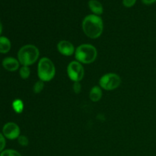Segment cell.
<instances>
[{"label":"cell","instance_id":"obj_1","mask_svg":"<svg viewBox=\"0 0 156 156\" xmlns=\"http://www.w3.org/2000/svg\"><path fill=\"white\" fill-rule=\"evenodd\" d=\"M82 30L88 37L97 39L103 33V20L98 15H87L82 21Z\"/></svg>","mask_w":156,"mask_h":156},{"label":"cell","instance_id":"obj_2","mask_svg":"<svg viewBox=\"0 0 156 156\" xmlns=\"http://www.w3.org/2000/svg\"><path fill=\"white\" fill-rule=\"evenodd\" d=\"M40 51L37 47L32 44H27L20 48L18 52V60L22 66L33 65L37 61Z\"/></svg>","mask_w":156,"mask_h":156},{"label":"cell","instance_id":"obj_3","mask_svg":"<svg viewBox=\"0 0 156 156\" xmlns=\"http://www.w3.org/2000/svg\"><path fill=\"white\" fill-rule=\"evenodd\" d=\"M76 61L83 64H90L94 62L98 56V51L95 47L91 44H81L75 52Z\"/></svg>","mask_w":156,"mask_h":156},{"label":"cell","instance_id":"obj_4","mask_svg":"<svg viewBox=\"0 0 156 156\" xmlns=\"http://www.w3.org/2000/svg\"><path fill=\"white\" fill-rule=\"evenodd\" d=\"M37 75L40 80L44 82H50L56 75V67L50 59L43 57L38 62Z\"/></svg>","mask_w":156,"mask_h":156},{"label":"cell","instance_id":"obj_5","mask_svg":"<svg viewBox=\"0 0 156 156\" xmlns=\"http://www.w3.org/2000/svg\"><path fill=\"white\" fill-rule=\"evenodd\" d=\"M121 84V78L116 73H107L99 80L100 87L106 91H112L118 88Z\"/></svg>","mask_w":156,"mask_h":156},{"label":"cell","instance_id":"obj_6","mask_svg":"<svg viewBox=\"0 0 156 156\" xmlns=\"http://www.w3.org/2000/svg\"><path fill=\"white\" fill-rule=\"evenodd\" d=\"M69 78L74 82H79L85 76V69L82 63L78 61H73L67 66Z\"/></svg>","mask_w":156,"mask_h":156},{"label":"cell","instance_id":"obj_7","mask_svg":"<svg viewBox=\"0 0 156 156\" xmlns=\"http://www.w3.org/2000/svg\"><path fill=\"white\" fill-rule=\"evenodd\" d=\"M2 133L5 138L13 140L20 136L21 130L18 125L13 122L5 123L2 128Z\"/></svg>","mask_w":156,"mask_h":156},{"label":"cell","instance_id":"obj_8","mask_svg":"<svg viewBox=\"0 0 156 156\" xmlns=\"http://www.w3.org/2000/svg\"><path fill=\"white\" fill-rule=\"evenodd\" d=\"M57 50L62 55L70 56L76 52L74 45L68 41H60L57 44Z\"/></svg>","mask_w":156,"mask_h":156},{"label":"cell","instance_id":"obj_9","mask_svg":"<svg viewBox=\"0 0 156 156\" xmlns=\"http://www.w3.org/2000/svg\"><path fill=\"white\" fill-rule=\"evenodd\" d=\"M19 61L13 57H6L2 61V66L9 72L16 71L19 68Z\"/></svg>","mask_w":156,"mask_h":156},{"label":"cell","instance_id":"obj_10","mask_svg":"<svg viewBox=\"0 0 156 156\" xmlns=\"http://www.w3.org/2000/svg\"><path fill=\"white\" fill-rule=\"evenodd\" d=\"M88 6H89L90 10L94 13V15L99 16V15L103 13V5L98 0H90L88 2Z\"/></svg>","mask_w":156,"mask_h":156},{"label":"cell","instance_id":"obj_11","mask_svg":"<svg viewBox=\"0 0 156 156\" xmlns=\"http://www.w3.org/2000/svg\"><path fill=\"white\" fill-rule=\"evenodd\" d=\"M12 44L10 40L4 36H0V53H7L10 51Z\"/></svg>","mask_w":156,"mask_h":156},{"label":"cell","instance_id":"obj_12","mask_svg":"<svg viewBox=\"0 0 156 156\" xmlns=\"http://www.w3.org/2000/svg\"><path fill=\"white\" fill-rule=\"evenodd\" d=\"M89 98L93 102H98L102 98V90L99 86H94L89 93Z\"/></svg>","mask_w":156,"mask_h":156},{"label":"cell","instance_id":"obj_13","mask_svg":"<svg viewBox=\"0 0 156 156\" xmlns=\"http://www.w3.org/2000/svg\"><path fill=\"white\" fill-rule=\"evenodd\" d=\"M24 105L21 99H16L12 102V108L17 114H21L24 111Z\"/></svg>","mask_w":156,"mask_h":156},{"label":"cell","instance_id":"obj_14","mask_svg":"<svg viewBox=\"0 0 156 156\" xmlns=\"http://www.w3.org/2000/svg\"><path fill=\"white\" fill-rule=\"evenodd\" d=\"M30 68L28 66H22L21 69L19 70V75L21 76V79H28V77L30 76Z\"/></svg>","mask_w":156,"mask_h":156},{"label":"cell","instance_id":"obj_15","mask_svg":"<svg viewBox=\"0 0 156 156\" xmlns=\"http://www.w3.org/2000/svg\"><path fill=\"white\" fill-rule=\"evenodd\" d=\"M44 82L43 81L39 80L34 85L33 91L35 94H39L44 90Z\"/></svg>","mask_w":156,"mask_h":156},{"label":"cell","instance_id":"obj_16","mask_svg":"<svg viewBox=\"0 0 156 156\" xmlns=\"http://www.w3.org/2000/svg\"><path fill=\"white\" fill-rule=\"evenodd\" d=\"M0 156H21V155L15 149H5L0 153Z\"/></svg>","mask_w":156,"mask_h":156},{"label":"cell","instance_id":"obj_17","mask_svg":"<svg viewBox=\"0 0 156 156\" xmlns=\"http://www.w3.org/2000/svg\"><path fill=\"white\" fill-rule=\"evenodd\" d=\"M18 142L21 146H27L29 144V140L26 136H20L18 138Z\"/></svg>","mask_w":156,"mask_h":156},{"label":"cell","instance_id":"obj_18","mask_svg":"<svg viewBox=\"0 0 156 156\" xmlns=\"http://www.w3.org/2000/svg\"><path fill=\"white\" fill-rule=\"evenodd\" d=\"M5 145H6V142H5V139L4 135L0 133V152H2L3 150H4L5 147Z\"/></svg>","mask_w":156,"mask_h":156},{"label":"cell","instance_id":"obj_19","mask_svg":"<svg viewBox=\"0 0 156 156\" xmlns=\"http://www.w3.org/2000/svg\"><path fill=\"white\" fill-rule=\"evenodd\" d=\"M73 88L76 94H79L82 91V85H81L80 82H74Z\"/></svg>","mask_w":156,"mask_h":156},{"label":"cell","instance_id":"obj_20","mask_svg":"<svg viewBox=\"0 0 156 156\" xmlns=\"http://www.w3.org/2000/svg\"><path fill=\"white\" fill-rule=\"evenodd\" d=\"M136 0H123V4L125 7L130 8L135 5Z\"/></svg>","mask_w":156,"mask_h":156},{"label":"cell","instance_id":"obj_21","mask_svg":"<svg viewBox=\"0 0 156 156\" xmlns=\"http://www.w3.org/2000/svg\"><path fill=\"white\" fill-rule=\"evenodd\" d=\"M142 2L146 5H152L155 2L156 0H142Z\"/></svg>","mask_w":156,"mask_h":156},{"label":"cell","instance_id":"obj_22","mask_svg":"<svg viewBox=\"0 0 156 156\" xmlns=\"http://www.w3.org/2000/svg\"><path fill=\"white\" fill-rule=\"evenodd\" d=\"M2 32V21L0 20V35H1Z\"/></svg>","mask_w":156,"mask_h":156}]
</instances>
